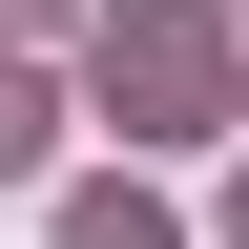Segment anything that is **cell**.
<instances>
[{
    "label": "cell",
    "mask_w": 249,
    "mask_h": 249,
    "mask_svg": "<svg viewBox=\"0 0 249 249\" xmlns=\"http://www.w3.org/2000/svg\"><path fill=\"white\" fill-rule=\"evenodd\" d=\"M104 104H145V124H229V21H208V0H124V21H104Z\"/></svg>",
    "instance_id": "cell-1"
},
{
    "label": "cell",
    "mask_w": 249,
    "mask_h": 249,
    "mask_svg": "<svg viewBox=\"0 0 249 249\" xmlns=\"http://www.w3.org/2000/svg\"><path fill=\"white\" fill-rule=\"evenodd\" d=\"M62 249H166V208H145V187H83V208H62Z\"/></svg>",
    "instance_id": "cell-2"
},
{
    "label": "cell",
    "mask_w": 249,
    "mask_h": 249,
    "mask_svg": "<svg viewBox=\"0 0 249 249\" xmlns=\"http://www.w3.org/2000/svg\"><path fill=\"white\" fill-rule=\"evenodd\" d=\"M0 166H42V62H0Z\"/></svg>",
    "instance_id": "cell-3"
},
{
    "label": "cell",
    "mask_w": 249,
    "mask_h": 249,
    "mask_svg": "<svg viewBox=\"0 0 249 249\" xmlns=\"http://www.w3.org/2000/svg\"><path fill=\"white\" fill-rule=\"evenodd\" d=\"M0 21H62V0H0Z\"/></svg>",
    "instance_id": "cell-4"
},
{
    "label": "cell",
    "mask_w": 249,
    "mask_h": 249,
    "mask_svg": "<svg viewBox=\"0 0 249 249\" xmlns=\"http://www.w3.org/2000/svg\"><path fill=\"white\" fill-rule=\"evenodd\" d=\"M229 249H249V208H229Z\"/></svg>",
    "instance_id": "cell-5"
}]
</instances>
